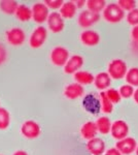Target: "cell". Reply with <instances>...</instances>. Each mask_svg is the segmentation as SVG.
<instances>
[{
    "label": "cell",
    "mask_w": 138,
    "mask_h": 155,
    "mask_svg": "<svg viewBox=\"0 0 138 155\" xmlns=\"http://www.w3.org/2000/svg\"><path fill=\"white\" fill-rule=\"evenodd\" d=\"M102 14H103V18L105 21L111 24L119 23L125 18V12L120 7L117 3L107 4Z\"/></svg>",
    "instance_id": "obj_1"
},
{
    "label": "cell",
    "mask_w": 138,
    "mask_h": 155,
    "mask_svg": "<svg viewBox=\"0 0 138 155\" xmlns=\"http://www.w3.org/2000/svg\"><path fill=\"white\" fill-rule=\"evenodd\" d=\"M107 72L112 80H121L126 77L128 72L127 64L122 59H114L109 62Z\"/></svg>",
    "instance_id": "obj_2"
},
{
    "label": "cell",
    "mask_w": 138,
    "mask_h": 155,
    "mask_svg": "<svg viewBox=\"0 0 138 155\" xmlns=\"http://www.w3.org/2000/svg\"><path fill=\"white\" fill-rule=\"evenodd\" d=\"M70 58V53L66 48L62 46H57L51 51L50 54V59H51L52 64H54L55 66L61 67L65 66V64L67 63V61Z\"/></svg>",
    "instance_id": "obj_3"
},
{
    "label": "cell",
    "mask_w": 138,
    "mask_h": 155,
    "mask_svg": "<svg viewBox=\"0 0 138 155\" xmlns=\"http://www.w3.org/2000/svg\"><path fill=\"white\" fill-rule=\"evenodd\" d=\"M47 38V29L39 25L36 27L29 36V46L32 49H39L43 46Z\"/></svg>",
    "instance_id": "obj_4"
},
{
    "label": "cell",
    "mask_w": 138,
    "mask_h": 155,
    "mask_svg": "<svg viewBox=\"0 0 138 155\" xmlns=\"http://www.w3.org/2000/svg\"><path fill=\"white\" fill-rule=\"evenodd\" d=\"M21 134L28 140L37 139L41 134L40 125L34 120H26L21 125Z\"/></svg>",
    "instance_id": "obj_5"
},
{
    "label": "cell",
    "mask_w": 138,
    "mask_h": 155,
    "mask_svg": "<svg viewBox=\"0 0 138 155\" xmlns=\"http://www.w3.org/2000/svg\"><path fill=\"white\" fill-rule=\"evenodd\" d=\"M32 9V20L35 23L41 25L47 21L50 16V9L44 2H36L31 7Z\"/></svg>",
    "instance_id": "obj_6"
},
{
    "label": "cell",
    "mask_w": 138,
    "mask_h": 155,
    "mask_svg": "<svg viewBox=\"0 0 138 155\" xmlns=\"http://www.w3.org/2000/svg\"><path fill=\"white\" fill-rule=\"evenodd\" d=\"M6 41L11 46L20 47L26 41V33L20 27H12L9 28L5 33Z\"/></svg>",
    "instance_id": "obj_7"
},
{
    "label": "cell",
    "mask_w": 138,
    "mask_h": 155,
    "mask_svg": "<svg viewBox=\"0 0 138 155\" xmlns=\"http://www.w3.org/2000/svg\"><path fill=\"white\" fill-rule=\"evenodd\" d=\"M47 24V28L51 30L53 33H60V32L63 31L65 27V22L63 17L58 12H54L50 14Z\"/></svg>",
    "instance_id": "obj_8"
},
{
    "label": "cell",
    "mask_w": 138,
    "mask_h": 155,
    "mask_svg": "<svg viewBox=\"0 0 138 155\" xmlns=\"http://www.w3.org/2000/svg\"><path fill=\"white\" fill-rule=\"evenodd\" d=\"M100 20V15L95 14L90 11H82L77 17V24L82 28H89L96 23H98Z\"/></svg>",
    "instance_id": "obj_9"
},
{
    "label": "cell",
    "mask_w": 138,
    "mask_h": 155,
    "mask_svg": "<svg viewBox=\"0 0 138 155\" xmlns=\"http://www.w3.org/2000/svg\"><path fill=\"white\" fill-rule=\"evenodd\" d=\"M110 134L115 140L121 141V140L127 137L128 134H129V125L124 120H117V121H114L112 123Z\"/></svg>",
    "instance_id": "obj_10"
},
{
    "label": "cell",
    "mask_w": 138,
    "mask_h": 155,
    "mask_svg": "<svg viewBox=\"0 0 138 155\" xmlns=\"http://www.w3.org/2000/svg\"><path fill=\"white\" fill-rule=\"evenodd\" d=\"M137 142L134 137H127L125 139L117 141L115 144V148L119 150L123 155H130L134 153L137 149Z\"/></svg>",
    "instance_id": "obj_11"
},
{
    "label": "cell",
    "mask_w": 138,
    "mask_h": 155,
    "mask_svg": "<svg viewBox=\"0 0 138 155\" xmlns=\"http://www.w3.org/2000/svg\"><path fill=\"white\" fill-rule=\"evenodd\" d=\"M82 106L84 109L90 114L96 115L101 110V104H100V99H98L94 94L90 93L85 96L84 101H82Z\"/></svg>",
    "instance_id": "obj_12"
},
{
    "label": "cell",
    "mask_w": 138,
    "mask_h": 155,
    "mask_svg": "<svg viewBox=\"0 0 138 155\" xmlns=\"http://www.w3.org/2000/svg\"><path fill=\"white\" fill-rule=\"evenodd\" d=\"M84 65V58L81 55H72L64 66V72L66 74H74Z\"/></svg>",
    "instance_id": "obj_13"
},
{
    "label": "cell",
    "mask_w": 138,
    "mask_h": 155,
    "mask_svg": "<svg viewBox=\"0 0 138 155\" xmlns=\"http://www.w3.org/2000/svg\"><path fill=\"white\" fill-rule=\"evenodd\" d=\"M81 41L82 45H85L86 47H95L99 44L100 41V35L97 31L91 29H87L81 33Z\"/></svg>",
    "instance_id": "obj_14"
},
{
    "label": "cell",
    "mask_w": 138,
    "mask_h": 155,
    "mask_svg": "<svg viewBox=\"0 0 138 155\" xmlns=\"http://www.w3.org/2000/svg\"><path fill=\"white\" fill-rule=\"evenodd\" d=\"M64 96L68 99H77L79 97H82L85 94V88L82 85L77 83H71L68 84L64 88Z\"/></svg>",
    "instance_id": "obj_15"
},
{
    "label": "cell",
    "mask_w": 138,
    "mask_h": 155,
    "mask_svg": "<svg viewBox=\"0 0 138 155\" xmlns=\"http://www.w3.org/2000/svg\"><path fill=\"white\" fill-rule=\"evenodd\" d=\"M86 148L92 155H102L105 153V142L101 137H95L88 141Z\"/></svg>",
    "instance_id": "obj_16"
},
{
    "label": "cell",
    "mask_w": 138,
    "mask_h": 155,
    "mask_svg": "<svg viewBox=\"0 0 138 155\" xmlns=\"http://www.w3.org/2000/svg\"><path fill=\"white\" fill-rule=\"evenodd\" d=\"M98 134V128L96 125V122L93 121H88L86 123H84L81 127V136L84 140L90 141L92 139L97 137Z\"/></svg>",
    "instance_id": "obj_17"
},
{
    "label": "cell",
    "mask_w": 138,
    "mask_h": 155,
    "mask_svg": "<svg viewBox=\"0 0 138 155\" xmlns=\"http://www.w3.org/2000/svg\"><path fill=\"white\" fill-rule=\"evenodd\" d=\"M95 87L100 90V91H106L107 89H109L110 84H111V78L108 74V72H99L98 74H96L95 77V81H94Z\"/></svg>",
    "instance_id": "obj_18"
},
{
    "label": "cell",
    "mask_w": 138,
    "mask_h": 155,
    "mask_svg": "<svg viewBox=\"0 0 138 155\" xmlns=\"http://www.w3.org/2000/svg\"><path fill=\"white\" fill-rule=\"evenodd\" d=\"M73 78H74L75 83L82 85H82H90V84L94 83V81H95L94 74L87 71H79L73 74Z\"/></svg>",
    "instance_id": "obj_19"
},
{
    "label": "cell",
    "mask_w": 138,
    "mask_h": 155,
    "mask_svg": "<svg viewBox=\"0 0 138 155\" xmlns=\"http://www.w3.org/2000/svg\"><path fill=\"white\" fill-rule=\"evenodd\" d=\"M76 11L77 7L74 1H65L59 12L63 19H72L76 15Z\"/></svg>",
    "instance_id": "obj_20"
},
{
    "label": "cell",
    "mask_w": 138,
    "mask_h": 155,
    "mask_svg": "<svg viewBox=\"0 0 138 155\" xmlns=\"http://www.w3.org/2000/svg\"><path fill=\"white\" fill-rule=\"evenodd\" d=\"M16 17L21 22H29L32 19V9L31 7L27 6L26 4H19L16 12Z\"/></svg>",
    "instance_id": "obj_21"
},
{
    "label": "cell",
    "mask_w": 138,
    "mask_h": 155,
    "mask_svg": "<svg viewBox=\"0 0 138 155\" xmlns=\"http://www.w3.org/2000/svg\"><path fill=\"white\" fill-rule=\"evenodd\" d=\"M19 6V3L14 0H1L0 11L5 15H14Z\"/></svg>",
    "instance_id": "obj_22"
},
{
    "label": "cell",
    "mask_w": 138,
    "mask_h": 155,
    "mask_svg": "<svg viewBox=\"0 0 138 155\" xmlns=\"http://www.w3.org/2000/svg\"><path fill=\"white\" fill-rule=\"evenodd\" d=\"M96 125L98 128V132H100V134H107L111 130L112 123L110 122V119L108 117L102 116L97 119Z\"/></svg>",
    "instance_id": "obj_23"
},
{
    "label": "cell",
    "mask_w": 138,
    "mask_h": 155,
    "mask_svg": "<svg viewBox=\"0 0 138 155\" xmlns=\"http://www.w3.org/2000/svg\"><path fill=\"white\" fill-rule=\"evenodd\" d=\"M86 5L88 11L100 15V12H103L107 4L105 0H88Z\"/></svg>",
    "instance_id": "obj_24"
},
{
    "label": "cell",
    "mask_w": 138,
    "mask_h": 155,
    "mask_svg": "<svg viewBox=\"0 0 138 155\" xmlns=\"http://www.w3.org/2000/svg\"><path fill=\"white\" fill-rule=\"evenodd\" d=\"M100 104H101V111L105 114H110L114 111V104L108 99L105 91L100 92Z\"/></svg>",
    "instance_id": "obj_25"
},
{
    "label": "cell",
    "mask_w": 138,
    "mask_h": 155,
    "mask_svg": "<svg viewBox=\"0 0 138 155\" xmlns=\"http://www.w3.org/2000/svg\"><path fill=\"white\" fill-rule=\"evenodd\" d=\"M11 124V114L5 107H0V130H5Z\"/></svg>",
    "instance_id": "obj_26"
},
{
    "label": "cell",
    "mask_w": 138,
    "mask_h": 155,
    "mask_svg": "<svg viewBox=\"0 0 138 155\" xmlns=\"http://www.w3.org/2000/svg\"><path fill=\"white\" fill-rule=\"evenodd\" d=\"M125 80H126L127 84L138 88V67H132V68L128 69Z\"/></svg>",
    "instance_id": "obj_27"
},
{
    "label": "cell",
    "mask_w": 138,
    "mask_h": 155,
    "mask_svg": "<svg viewBox=\"0 0 138 155\" xmlns=\"http://www.w3.org/2000/svg\"><path fill=\"white\" fill-rule=\"evenodd\" d=\"M105 93H106V95H107V97H108L109 101H111L114 104H119V102L121 101L122 96H121V93H120L119 90H117L114 88H109L105 91Z\"/></svg>",
    "instance_id": "obj_28"
},
{
    "label": "cell",
    "mask_w": 138,
    "mask_h": 155,
    "mask_svg": "<svg viewBox=\"0 0 138 155\" xmlns=\"http://www.w3.org/2000/svg\"><path fill=\"white\" fill-rule=\"evenodd\" d=\"M119 91H120V93H121L122 98H130V97H132L134 95L135 90H134V87L131 86V85L125 84L120 88Z\"/></svg>",
    "instance_id": "obj_29"
},
{
    "label": "cell",
    "mask_w": 138,
    "mask_h": 155,
    "mask_svg": "<svg viewBox=\"0 0 138 155\" xmlns=\"http://www.w3.org/2000/svg\"><path fill=\"white\" fill-rule=\"evenodd\" d=\"M117 4L124 12H131L136 8V1L134 0H120Z\"/></svg>",
    "instance_id": "obj_30"
},
{
    "label": "cell",
    "mask_w": 138,
    "mask_h": 155,
    "mask_svg": "<svg viewBox=\"0 0 138 155\" xmlns=\"http://www.w3.org/2000/svg\"><path fill=\"white\" fill-rule=\"evenodd\" d=\"M126 20H127V23L132 25L133 27L138 26V8H135L128 12L126 16Z\"/></svg>",
    "instance_id": "obj_31"
},
{
    "label": "cell",
    "mask_w": 138,
    "mask_h": 155,
    "mask_svg": "<svg viewBox=\"0 0 138 155\" xmlns=\"http://www.w3.org/2000/svg\"><path fill=\"white\" fill-rule=\"evenodd\" d=\"M44 3H46V5L49 7V9H58V8H61L62 5H63L64 1L63 0H46L44 1Z\"/></svg>",
    "instance_id": "obj_32"
},
{
    "label": "cell",
    "mask_w": 138,
    "mask_h": 155,
    "mask_svg": "<svg viewBox=\"0 0 138 155\" xmlns=\"http://www.w3.org/2000/svg\"><path fill=\"white\" fill-rule=\"evenodd\" d=\"M6 59H7V51H6L5 47L0 45V65L5 63Z\"/></svg>",
    "instance_id": "obj_33"
},
{
    "label": "cell",
    "mask_w": 138,
    "mask_h": 155,
    "mask_svg": "<svg viewBox=\"0 0 138 155\" xmlns=\"http://www.w3.org/2000/svg\"><path fill=\"white\" fill-rule=\"evenodd\" d=\"M131 37L133 42L138 46V26L133 27V29L131 30Z\"/></svg>",
    "instance_id": "obj_34"
},
{
    "label": "cell",
    "mask_w": 138,
    "mask_h": 155,
    "mask_svg": "<svg viewBox=\"0 0 138 155\" xmlns=\"http://www.w3.org/2000/svg\"><path fill=\"white\" fill-rule=\"evenodd\" d=\"M104 155H123L117 148H110L105 151Z\"/></svg>",
    "instance_id": "obj_35"
},
{
    "label": "cell",
    "mask_w": 138,
    "mask_h": 155,
    "mask_svg": "<svg viewBox=\"0 0 138 155\" xmlns=\"http://www.w3.org/2000/svg\"><path fill=\"white\" fill-rule=\"evenodd\" d=\"M75 4H76V7L77 8H82V6H85L87 4V1L85 0H77V1H74Z\"/></svg>",
    "instance_id": "obj_36"
},
{
    "label": "cell",
    "mask_w": 138,
    "mask_h": 155,
    "mask_svg": "<svg viewBox=\"0 0 138 155\" xmlns=\"http://www.w3.org/2000/svg\"><path fill=\"white\" fill-rule=\"evenodd\" d=\"M12 155H29V154L27 153L25 150H17V151L14 152Z\"/></svg>",
    "instance_id": "obj_37"
},
{
    "label": "cell",
    "mask_w": 138,
    "mask_h": 155,
    "mask_svg": "<svg viewBox=\"0 0 138 155\" xmlns=\"http://www.w3.org/2000/svg\"><path fill=\"white\" fill-rule=\"evenodd\" d=\"M133 98H134V101L138 104V88H137L136 90H135L134 95H133Z\"/></svg>",
    "instance_id": "obj_38"
},
{
    "label": "cell",
    "mask_w": 138,
    "mask_h": 155,
    "mask_svg": "<svg viewBox=\"0 0 138 155\" xmlns=\"http://www.w3.org/2000/svg\"><path fill=\"white\" fill-rule=\"evenodd\" d=\"M135 154L138 155V146H137V149H136V151H135Z\"/></svg>",
    "instance_id": "obj_39"
},
{
    "label": "cell",
    "mask_w": 138,
    "mask_h": 155,
    "mask_svg": "<svg viewBox=\"0 0 138 155\" xmlns=\"http://www.w3.org/2000/svg\"><path fill=\"white\" fill-rule=\"evenodd\" d=\"M0 155H3V154H0Z\"/></svg>",
    "instance_id": "obj_40"
}]
</instances>
